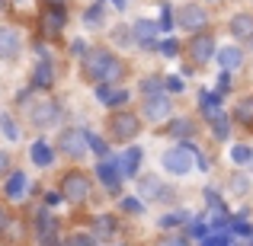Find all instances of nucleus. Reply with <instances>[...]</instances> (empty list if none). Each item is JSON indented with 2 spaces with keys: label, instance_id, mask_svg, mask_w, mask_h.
<instances>
[{
  "label": "nucleus",
  "instance_id": "f257e3e1",
  "mask_svg": "<svg viewBox=\"0 0 253 246\" xmlns=\"http://www.w3.org/2000/svg\"><path fill=\"white\" fill-rule=\"evenodd\" d=\"M61 195L68 198L71 205H84L90 198V179L84 173H68L64 176V185H61Z\"/></svg>",
  "mask_w": 253,
  "mask_h": 246
},
{
  "label": "nucleus",
  "instance_id": "f03ea898",
  "mask_svg": "<svg viewBox=\"0 0 253 246\" xmlns=\"http://www.w3.org/2000/svg\"><path fill=\"white\" fill-rule=\"evenodd\" d=\"M189 154H196L192 147H176V150H170V154H164V166H167L170 173H176V176H183V173H189Z\"/></svg>",
  "mask_w": 253,
  "mask_h": 246
},
{
  "label": "nucleus",
  "instance_id": "7ed1b4c3",
  "mask_svg": "<svg viewBox=\"0 0 253 246\" xmlns=\"http://www.w3.org/2000/svg\"><path fill=\"white\" fill-rule=\"evenodd\" d=\"M135 135H138V118L131 115V112L112 118V138H116V141H131Z\"/></svg>",
  "mask_w": 253,
  "mask_h": 246
},
{
  "label": "nucleus",
  "instance_id": "20e7f679",
  "mask_svg": "<svg viewBox=\"0 0 253 246\" xmlns=\"http://www.w3.org/2000/svg\"><path fill=\"white\" fill-rule=\"evenodd\" d=\"M61 150L71 157H84L86 154V131L74 128V131H64L61 135Z\"/></svg>",
  "mask_w": 253,
  "mask_h": 246
},
{
  "label": "nucleus",
  "instance_id": "39448f33",
  "mask_svg": "<svg viewBox=\"0 0 253 246\" xmlns=\"http://www.w3.org/2000/svg\"><path fill=\"white\" fill-rule=\"evenodd\" d=\"M176 23L183 26V29H199V26H205V10L196 3H186L176 10Z\"/></svg>",
  "mask_w": 253,
  "mask_h": 246
},
{
  "label": "nucleus",
  "instance_id": "423d86ee",
  "mask_svg": "<svg viewBox=\"0 0 253 246\" xmlns=\"http://www.w3.org/2000/svg\"><path fill=\"white\" fill-rule=\"evenodd\" d=\"M170 115V99L164 96V93H157V96H148V103H144V118H151V122H161V118Z\"/></svg>",
  "mask_w": 253,
  "mask_h": 246
},
{
  "label": "nucleus",
  "instance_id": "0eeeda50",
  "mask_svg": "<svg viewBox=\"0 0 253 246\" xmlns=\"http://www.w3.org/2000/svg\"><path fill=\"white\" fill-rule=\"evenodd\" d=\"M58 112H61L58 103H48V99H45V103H36L32 105V122H36L39 128H48V125L58 118Z\"/></svg>",
  "mask_w": 253,
  "mask_h": 246
},
{
  "label": "nucleus",
  "instance_id": "6e6552de",
  "mask_svg": "<svg viewBox=\"0 0 253 246\" xmlns=\"http://www.w3.org/2000/svg\"><path fill=\"white\" fill-rule=\"evenodd\" d=\"M109 61H112V55H109V51H90V55H86V61H84V70H86V77L99 80Z\"/></svg>",
  "mask_w": 253,
  "mask_h": 246
},
{
  "label": "nucleus",
  "instance_id": "1a4fd4ad",
  "mask_svg": "<svg viewBox=\"0 0 253 246\" xmlns=\"http://www.w3.org/2000/svg\"><path fill=\"white\" fill-rule=\"evenodd\" d=\"M61 29H64V10H61V6H48L45 16H42V32L48 38H55Z\"/></svg>",
  "mask_w": 253,
  "mask_h": 246
},
{
  "label": "nucleus",
  "instance_id": "9d476101",
  "mask_svg": "<svg viewBox=\"0 0 253 246\" xmlns=\"http://www.w3.org/2000/svg\"><path fill=\"white\" fill-rule=\"evenodd\" d=\"M189 55H192V61H199V64L209 61V58L215 55V42H211V35H196V38H192Z\"/></svg>",
  "mask_w": 253,
  "mask_h": 246
},
{
  "label": "nucleus",
  "instance_id": "9b49d317",
  "mask_svg": "<svg viewBox=\"0 0 253 246\" xmlns=\"http://www.w3.org/2000/svg\"><path fill=\"white\" fill-rule=\"evenodd\" d=\"M16 51H19V35H16V29H0V58L3 61H10V58H16Z\"/></svg>",
  "mask_w": 253,
  "mask_h": 246
},
{
  "label": "nucleus",
  "instance_id": "f8f14e48",
  "mask_svg": "<svg viewBox=\"0 0 253 246\" xmlns=\"http://www.w3.org/2000/svg\"><path fill=\"white\" fill-rule=\"evenodd\" d=\"M96 176L103 179V185H106V189H109V192H116V189H119V179H122V170H119L116 163L103 160V163L96 166Z\"/></svg>",
  "mask_w": 253,
  "mask_h": 246
},
{
  "label": "nucleus",
  "instance_id": "ddd939ff",
  "mask_svg": "<svg viewBox=\"0 0 253 246\" xmlns=\"http://www.w3.org/2000/svg\"><path fill=\"white\" fill-rule=\"evenodd\" d=\"M39 243L42 246H58V221H51L42 211V221H39Z\"/></svg>",
  "mask_w": 253,
  "mask_h": 246
},
{
  "label": "nucleus",
  "instance_id": "4468645a",
  "mask_svg": "<svg viewBox=\"0 0 253 246\" xmlns=\"http://www.w3.org/2000/svg\"><path fill=\"white\" fill-rule=\"evenodd\" d=\"M96 99L106 103V105H122V103H128V90H112V86L99 83L96 86Z\"/></svg>",
  "mask_w": 253,
  "mask_h": 246
},
{
  "label": "nucleus",
  "instance_id": "2eb2a0df",
  "mask_svg": "<svg viewBox=\"0 0 253 246\" xmlns=\"http://www.w3.org/2000/svg\"><path fill=\"white\" fill-rule=\"evenodd\" d=\"M231 32H234L237 38H253V16L250 13H237V16L231 19Z\"/></svg>",
  "mask_w": 253,
  "mask_h": 246
},
{
  "label": "nucleus",
  "instance_id": "dca6fc26",
  "mask_svg": "<svg viewBox=\"0 0 253 246\" xmlns=\"http://www.w3.org/2000/svg\"><path fill=\"white\" fill-rule=\"evenodd\" d=\"M122 77H125V64L119 61V58H112V61L106 64V70H103V77H99V83H106V86H109V83L122 80Z\"/></svg>",
  "mask_w": 253,
  "mask_h": 246
},
{
  "label": "nucleus",
  "instance_id": "f3484780",
  "mask_svg": "<svg viewBox=\"0 0 253 246\" xmlns=\"http://www.w3.org/2000/svg\"><path fill=\"white\" fill-rule=\"evenodd\" d=\"M138 163H141V150H138V147H128V150H125V157H122V163H119V170H122L125 176H135Z\"/></svg>",
  "mask_w": 253,
  "mask_h": 246
},
{
  "label": "nucleus",
  "instance_id": "a211bd4d",
  "mask_svg": "<svg viewBox=\"0 0 253 246\" xmlns=\"http://www.w3.org/2000/svg\"><path fill=\"white\" fill-rule=\"evenodd\" d=\"M26 189H29V179H26L23 173H13L10 182H6V195H10V198H19V195H26Z\"/></svg>",
  "mask_w": 253,
  "mask_h": 246
},
{
  "label": "nucleus",
  "instance_id": "6ab92c4d",
  "mask_svg": "<svg viewBox=\"0 0 253 246\" xmlns=\"http://www.w3.org/2000/svg\"><path fill=\"white\" fill-rule=\"evenodd\" d=\"M199 103H202V112L209 118H218V115H221V109H218L221 96H218V93H202V96H199Z\"/></svg>",
  "mask_w": 253,
  "mask_h": 246
},
{
  "label": "nucleus",
  "instance_id": "aec40b11",
  "mask_svg": "<svg viewBox=\"0 0 253 246\" xmlns=\"http://www.w3.org/2000/svg\"><path fill=\"white\" fill-rule=\"evenodd\" d=\"M51 147H48V141H36L32 144V160H36V166H48L51 163Z\"/></svg>",
  "mask_w": 253,
  "mask_h": 246
},
{
  "label": "nucleus",
  "instance_id": "412c9836",
  "mask_svg": "<svg viewBox=\"0 0 253 246\" xmlns=\"http://www.w3.org/2000/svg\"><path fill=\"white\" fill-rule=\"evenodd\" d=\"M218 61H221L224 74H228V70H234L237 64H241V51L237 48H224V51H218Z\"/></svg>",
  "mask_w": 253,
  "mask_h": 246
},
{
  "label": "nucleus",
  "instance_id": "4be33fe9",
  "mask_svg": "<svg viewBox=\"0 0 253 246\" xmlns=\"http://www.w3.org/2000/svg\"><path fill=\"white\" fill-rule=\"evenodd\" d=\"M135 35H138V42H151V38L157 35V23H151V19L135 23Z\"/></svg>",
  "mask_w": 253,
  "mask_h": 246
},
{
  "label": "nucleus",
  "instance_id": "5701e85b",
  "mask_svg": "<svg viewBox=\"0 0 253 246\" xmlns=\"http://www.w3.org/2000/svg\"><path fill=\"white\" fill-rule=\"evenodd\" d=\"M237 122H244V125L253 128V96H247V99L237 103Z\"/></svg>",
  "mask_w": 253,
  "mask_h": 246
},
{
  "label": "nucleus",
  "instance_id": "b1692460",
  "mask_svg": "<svg viewBox=\"0 0 253 246\" xmlns=\"http://www.w3.org/2000/svg\"><path fill=\"white\" fill-rule=\"evenodd\" d=\"M96 234L99 237H112V234H116V217H112V214L96 217Z\"/></svg>",
  "mask_w": 253,
  "mask_h": 246
},
{
  "label": "nucleus",
  "instance_id": "393cba45",
  "mask_svg": "<svg viewBox=\"0 0 253 246\" xmlns=\"http://www.w3.org/2000/svg\"><path fill=\"white\" fill-rule=\"evenodd\" d=\"M51 83V64L48 61H39L36 68V86H48Z\"/></svg>",
  "mask_w": 253,
  "mask_h": 246
},
{
  "label": "nucleus",
  "instance_id": "a878e982",
  "mask_svg": "<svg viewBox=\"0 0 253 246\" xmlns=\"http://www.w3.org/2000/svg\"><path fill=\"white\" fill-rule=\"evenodd\" d=\"M86 144L93 147V154H96L99 160H106V154H109V147H106V141H103V138H96V135H86Z\"/></svg>",
  "mask_w": 253,
  "mask_h": 246
},
{
  "label": "nucleus",
  "instance_id": "bb28decb",
  "mask_svg": "<svg viewBox=\"0 0 253 246\" xmlns=\"http://www.w3.org/2000/svg\"><path fill=\"white\" fill-rule=\"evenodd\" d=\"M19 234H23V224H16V221H6L3 224V240L6 243H16Z\"/></svg>",
  "mask_w": 253,
  "mask_h": 246
},
{
  "label": "nucleus",
  "instance_id": "cd10ccee",
  "mask_svg": "<svg viewBox=\"0 0 253 246\" xmlns=\"http://www.w3.org/2000/svg\"><path fill=\"white\" fill-rule=\"evenodd\" d=\"M141 192H144L148 198H154V195H164V185L157 182L154 176H151V179H144V182H141Z\"/></svg>",
  "mask_w": 253,
  "mask_h": 246
},
{
  "label": "nucleus",
  "instance_id": "c85d7f7f",
  "mask_svg": "<svg viewBox=\"0 0 253 246\" xmlns=\"http://www.w3.org/2000/svg\"><path fill=\"white\" fill-rule=\"evenodd\" d=\"M231 157H234V163H250L253 160V150L247 147V144H237V147L231 150Z\"/></svg>",
  "mask_w": 253,
  "mask_h": 246
},
{
  "label": "nucleus",
  "instance_id": "c756f323",
  "mask_svg": "<svg viewBox=\"0 0 253 246\" xmlns=\"http://www.w3.org/2000/svg\"><path fill=\"white\" fill-rule=\"evenodd\" d=\"M170 131L179 135V138H186V135H192V122H189V118H176V122L170 125Z\"/></svg>",
  "mask_w": 253,
  "mask_h": 246
},
{
  "label": "nucleus",
  "instance_id": "7c9ffc66",
  "mask_svg": "<svg viewBox=\"0 0 253 246\" xmlns=\"http://www.w3.org/2000/svg\"><path fill=\"white\" fill-rule=\"evenodd\" d=\"M0 128H3V135L10 138V141H16V138H19V131H16V125H13L10 115H0Z\"/></svg>",
  "mask_w": 253,
  "mask_h": 246
},
{
  "label": "nucleus",
  "instance_id": "2f4dec72",
  "mask_svg": "<svg viewBox=\"0 0 253 246\" xmlns=\"http://www.w3.org/2000/svg\"><path fill=\"white\" fill-rule=\"evenodd\" d=\"M99 19H103V3H93L90 10H86V16H84V23L86 26H96Z\"/></svg>",
  "mask_w": 253,
  "mask_h": 246
},
{
  "label": "nucleus",
  "instance_id": "473e14b6",
  "mask_svg": "<svg viewBox=\"0 0 253 246\" xmlns=\"http://www.w3.org/2000/svg\"><path fill=\"white\" fill-rule=\"evenodd\" d=\"M161 77H148V80H141V90L148 93V96H157V93H161Z\"/></svg>",
  "mask_w": 253,
  "mask_h": 246
},
{
  "label": "nucleus",
  "instance_id": "72a5a7b5",
  "mask_svg": "<svg viewBox=\"0 0 253 246\" xmlns=\"http://www.w3.org/2000/svg\"><path fill=\"white\" fill-rule=\"evenodd\" d=\"M186 211H173V214H167V217H161V227H173V224H183L186 221Z\"/></svg>",
  "mask_w": 253,
  "mask_h": 246
},
{
  "label": "nucleus",
  "instance_id": "f704fd0d",
  "mask_svg": "<svg viewBox=\"0 0 253 246\" xmlns=\"http://www.w3.org/2000/svg\"><path fill=\"white\" fill-rule=\"evenodd\" d=\"M189 234H192V237H202V240H205V237H209V224H205V221H192V224H189Z\"/></svg>",
  "mask_w": 253,
  "mask_h": 246
},
{
  "label": "nucleus",
  "instance_id": "c9c22d12",
  "mask_svg": "<svg viewBox=\"0 0 253 246\" xmlns=\"http://www.w3.org/2000/svg\"><path fill=\"white\" fill-rule=\"evenodd\" d=\"M228 131H231L228 118H224V115H218V118H215V138H228Z\"/></svg>",
  "mask_w": 253,
  "mask_h": 246
},
{
  "label": "nucleus",
  "instance_id": "e433bc0d",
  "mask_svg": "<svg viewBox=\"0 0 253 246\" xmlns=\"http://www.w3.org/2000/svg\"><path fill=\"white\" fill-rule=\"evenodd\" d=\"M157 246H189V243H186V237H164Z\"/></svg>",
  "mask_w": 253,
  "mask_h": 246
},
{
  "label": "nucleus",
  "instance_id": "4c0bfd02",
  "mask_svg": "<svg viewBox=\"0 0 253 246\" xmlns=\"http://www.w3.org/2000/svg\"><path fill=\"white\" fill-rule=\"evenodd\" d=\"M170 26H173V10L164 6V16H161V26H157V29H170Z\"/></svg>",
  "mask_w": 253,
  "mask_h": 246
},
{
  "label": "nucleus",
  "instance_id": "58836bf2",
  "mask_svg": "<svg viewBox=\"0 0 253 246\" xmlns=\"http://www.w3.org/2000/svg\"><path fill=\"white\" fill-rule=\"evenodd\" d=\"M161 51H164V55H167V58H173V55H176V51H179V45L173 42V38H167V42L161 45Z\"/></svg>",
  "mask_w": 253,
  "mask_h": 246
},
{
  "label": "nucleus",
  "instance_id": "ea45409f",
  "mask_svg": "<svg viewBox=\"0 0 253 246\" xmlns=\"http://www.w3.org/2000/svg\"><path fill=\"white\" fill-rule=\"evenodd\" d=\"M122 208H125V211H131V214H138V211H141V202H138V198H125Z\"/></svg>",
  "mask_w": 253,
  "mask_h": 246
},
{
  "label": "nucleus",
  "instance_id": "a19ab883",
  "mask_svg": "<svg viewBox=\"0 0 253 246\" xmlns=\"http://www.w3.org/2000/svg\"><path fill=\"white\" fill-rule=\"evenodd\" d=\"M224 243H228V237H205V240H202V246H224Z\"/></svg>",
  "mask_w": 253,
  "mask_h": 246
},
{
  "label": "nucleus",
  "instance_id": "79ce46f5",
  "mask_svg": "<svg viewBox=\"0 0 253 246\" xmlns=\"http://www.w3.org/2000/svg\"><path fill=\"white\" fill-rule=\"evenodd\" d=\"M68 246H93V240H90V237H71Z\"/></svg>",
  "mask_w": 253,
  "mask_h": 246
},
{
  "label": "nucleus",
  "instance_id": "37998d69",
  "mask_svg": "<svg viewBox=\"0 0 253 246\" xmlns=\"http://www.w3.org/2000/svg\"><path fill=\"white\" fill-rule=\"evenodd\" d=\"M234 230H237V234H244V237L250 234V227H247V221H244V217H241V221H234Z\"/></svg>",
  "mask_w": 253,
  "mask_h": 246
},
{
  "label": "nucleus",
  "instance_id": "c03bdc74",
  "mask_svg": "<svg viewBox=\"0 0 253 246\" xmlns=\"http://www.w3.org/2000/svg\"><path fill=\"white\" fill-rule=\"evenodd\" d=\"M234 192H247V182H244V176H234Z\"/></svg>",
  "mask_w": 253,
  "mask_h": 246
},
{
  "label": "nucleus",
  "instance_id": "a18cd8bd",
  "mask_svg": "<svg viewBox=\"0 0 253 246\" xmlns=\"http://www.w3.org/2000/svg\"><path fill=\"white\" fill-rule=\"evenodd\" d=\"M167 86H170L173 93H179V90H183V80H176V77H170V80H167Z\"/></svg>",
  "mask_w": 253,
  "mask_h": 246
},
{
  "label": "nucleus",
  "instance_id": "49530a36",
  "mask_svg": "<svg viewBox=\"0 0 253 246\" xmlns=\"http://www.w3.org/2000/svg\"><path fill=\"white\" fill-rule=\"evenodd\" d=\"M6 170H10V157L0 150V173H6Z\"/></svg>",
  "mask_w": 253,
  "mask_h": 246
},
{
  "label": "nucleus",
  "instance_id": "de8ad7c7",
  "mask_svg": "<svg viewBox=\"0 0 253 246\" xmlns=\"http://www.w3.org/2000/svg\"><path fill=\"white\" fill-rule=\"evenodd\" d=\"M84 48H86V45L81 42V38H77V42H74V45H71V51H74V55H86V51H84Z\"/></svg>",
  "mask_w": 253,
  "mask_h": 246
},
{
  "label": "nucleus",
  "instance_id": "09e8293b",
  "mask_svg": "<svg viewBox=\"0 0 253 246\" xmlns=\"http://www.w3.org/2000/svg\"><path fill=\"white\" fill-rule=\"evenodd\" d=\"M228 86H231V80H228V74H224V77H221V83H218V96H221V93L228 90Z\"/></svg>",
  "mask_w": 253,
  "mask_h": 246
},
{
  "label": "nucleus",
  "instance_id": "8fccbe9b",
  "mask_svg": "<svg viewBox=\"0 0 253 246\" xmlns=\"http://www.w3.org/2000/svg\"><path fill=\"white\" fill-rule=\"evenodd\" d=\"M58 198H61V195H58V192H48V195H45V205H55Z\"/></svg>",
  "mask_w": 253,
  "mask_h": 246
},
{
  "label": "nucleus",
  "instance_id": "3c124183",
  "mask_svg": "<svg viewBox=\"0 0 253 246\" xmlns=\"http://www.w3.org/2000/svg\"><path fill=\"white\" fill-rule=\"evenodd\" d=\"M3 224H6V214H3V208H0V230H3Z\"/></svg>",
  "mask_w": 253,
  "mask_h": 246
},
{
  "label": "nucleus",
  "instance_id": "603ef678",
  "mask_svg": "<svg viewBox=\"0 0 253 246\" xmlns=\"http://www.w3.org/2000/svg\"><path fill=\"white\" fill-rule=\"evenodd\" d=\"M64 3V0H51V6H61Z\"/></svg>",
  "mask_w": 253,
  "mask_h": 246
},
{
  "label": "nucleus",
  "instance_id": "864d4df0",
  "mask_svg": "<svg viewBox=\"0 0 253 246\" xmlns=\"http://www.w3.org/2000/svg\"><path fill=\"white\" fill-rule=\"evenodd\" d=\"M0 10H6V0H0Z\"/></svg>",
  "mask_w": 253,
  "mask_h": 246
},
{
  "label": "nucleus",
  "instance_id": "5fc2aeb1",
  "mask_svg": "<svg viewBox=\"0 0 253 246\" xmlns=\"http://www.w3.org/2000/svg\"><path fill=\"white\" fill-rule=\"evenodd\" d=\"M116 3H119V6H125V0H116Z\"/></svg>",
  "mask_w": 253,
  "mask_h": 246
}]
</instances>
